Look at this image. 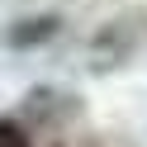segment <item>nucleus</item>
Returning <instances> with one entry per match:
<instances>
[{
  "mask_svg": "<svg viewBox=\"0 0 147 147\" xmlns=\"http://www.w3.org/2000/svg\"><path fill=\"white\" fill-rule=\"evenodd\" d=\"M0 147H29V138H24L14 123H0Z\"/></svg>",
  "mask_w": 147,
  "mask_h": 147,
  "instance_id": "obj_1",
  "label": "nucleus"
}]
</instances>
